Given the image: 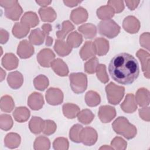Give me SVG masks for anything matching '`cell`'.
Wrapping results in <instances>:
<instances>
[{
  "instance_id": "cell-33",
  "label": "cell",
  "mask_w": 150,
  "mask_h": 150,
  "mask_svg": "<svg viewBox=\"0 0 150 150\" xmlns=\"http://www.w3.org/2000/svg\"><path fill=\"white\" fill-rule=\"evenodd\" d=\"M96 13L97 16L99 19L105 20L111 19L112 17H113L115 13V11L110 5H107L98 8Z\"/></svg>"
},
{
  "instance_id": "cell-44",
  "label": "cell",
  "mask_w": 150,
  "mask_h": 150,
  "mask_svg": "<svg viewBox=\"0 0 150 150\" xmlns=\"http://www.w3.org/2000/svg\"><path fill=\"white\" fill-rule=\"evenodd\" d=\"M99 64V61L97 57H93L84 63V70L88 74L96 73V68Z\"/></svg>"
},
{
  "instance_id": "cell-23",
  "label": "cell",
  "mask_w": 150,
  "mask_h": 150,
  "mask_svg": "<svg viewBox=\"0 0 150 150\" xmlns=\"http://www.w3.org/2000/svg\"><path fill=\"white\" fill-rule=\"evenodd\" d=\"M95 45L96 54L99 56L105 55L109 50V42L104 38H96L93 42Z\"/></svg>"
},
{
  "instance_id": "cell-56",
  "label": "cell",
  "mask_w": 150,
  "mask_h": 150,
  "mask_svg": "<svg viewBox=\"0 0 150 150\" xmlns=\"http://www.w3.org/2000/svg\"><path fill=\"white\" fill-rule=\"evenodd\" d=\"M36 2L42 8H45L52 3L51 1H36Z\"/></svg>"
},
{
  "instance_id": "cell-51",
  "label": "cell",
  "mask_w": 150,
  "mask_h": 150,
  "mask_svg": "<svg viewBox=\"0 0 150 150\" xmlns=\"http://www.w3.org/2000/svg\"><path fill=\"white\" fill-rule=\"evenodd\" d=\"M139 117L144 121L149 122L150 120L149 117V107H144L139 110Z\"/></svg>"
},
{
  "instance_id": "cell-37",
  "label": "cell",
  "mask_w": 150,
  "mask_h": 150,
  "mask_svg": "<svg viewBox=\"0 0 150 150\" xmlns=\"http://www.w3.org/2000/svg\"><path fill=\"white\" fill-rule=\"evenodd\" d=\"M74 25L69 21H64L62 24V29L56 32V35L58 39L64 40L67 35L74 30Z\"/></svg>"
},
{
  "instance_id": "cell-47",
  "label": "cell",
  "mask_w": 150,
  "mask_h": 150,
  "mask_svg": "<svg viewBox=\"0 0 150 150\" xmlns=\"http://www.w3.org/2000/svg\"><path fill=\"white\" fill-rule=\"evenodd\" d=\"M56 124L53 121L50 120H45L43 132L45 135H50L53 134L56 131Z\"/></svg>"
},
{
  "instance_id": "cell-1",
  "label": "cell",
  "mask_w": 150,
  "mask_h": 150,
  "mask_svg": "<svg viewBox=\"0 0 150 150\" xmlns=\"http://www.w3.org/2000/svg\"><path fill=\"white\" fill-rule=\"evenodd\" d=\"M108 70L112 80L124 85L132 84L139 74L138 61L127 53H121L114 56L109 63Z\"/></svg>"
},
{
  "instance_id": "cell-29",
  "label": "cell",
  "mask_w": 150,
  "mask_h": 150,
  "mask_svg": "<svg viewBox=\"0 0 150 150\" xmlns=\"http://www.w3.org/2000/svg\"><path fill=\"white\" fill-rule=\"evenodd\" d=\"M30 115V111L26 107H17L13 112L14 119L18 122H24L26 121L29 119Z\"/></svg>"
},
{
  "instance_id": "cell-3",
  "label": "cell",
  "mask_w": 150,
  "mask_h": 150,
  "mask_svg": "<svg viewBox=\"0 0 150 150\" xmlns=\"http://www.w3.org/2000/svg\"><path fill=\"white\" fill-rule=\"evenodd\" d=\"M99 33L109 39L116 37L120 33V26L112 19L103 20L98 25Z\"/></svg>"
},
{
  "instance_id": "cell-21",
  "label": "cell",
  "mask_w": 150,
  "mask_h": 150,
  "mask_svg": "<svg viewBox=\"0 0 150 150\" xmlns=\"http://www.w3.org/2000/svg\"><path fill=\"white\" fill-rule=\"evenodd\" d=\"M136 103L140 107H146L149 104V91L145 88H140L136 92Z\"/></svg>"
},
{
  "instance_id": "cell-10",
  "label": "cell",
  "mask_w": 150,
  "mask_h": 150,
  "mask_svg": "<svg viewBox=\"0 0 150 150\" xmlns=\"http://www.w3.org/2000/svg\"><path fill=\"white\" fill-rule=\"evenodd\" d=\"M136 55L137 57L140 60L142 66V70L144 73V76L147 78L149 79L150 77V62H149V53L144 50V49H139Z\"/></svg>"
},
{
  "instance_id": "cell-15",
  "label": "cell",
  "mask_w": 150,
  "mask_h": 150,
  "mask_svg": "<svg viewBox=\"0 0 150 150\" xmlns=\"http://www.w3.org/2000/svg\"><path fill=\"white\" fill-rule=\"evenodd\" d=\"M5 16L12 21H18L23 13V9L16 1L15 4L5 8Z\"/></svg>"
},
{
  "instance_id": "cell-17",
  "label": "cell",
  "mask_w": 150,
  "mask_h": 150,
  "mask_svg": "<svg viewBox=\"0 0 150 150\" xmlns=\"http://www.w3.org/2000/svg\"><path fill=\"white\" fill-rule=\"evenodd\" d=\"M70 19L76 25L86 22L88 18V12L86 9L80 6L73 9L70 16Z\"/></svg>"
},
{
  "instance_id": "cell-4",
  "label": "cell",
  "mask_w": 150,
  "mask_h": 150,
  "mask_svg": "<svg viewBox=\"0 0 150 150\" xmlns=\"http://www.w3.org/2000/svg\"><path fill=\"white\" fill-rule=\"evenodd\" d=\"M105 91L108 103L111 104L117 105L124 96L125 88L111 82L105 86Z\"/></svg>"
},
{
  "instance_id": "cell-49",
  "label": "cell",
  "mask_w": 150,
  "mask_h": 150,
  "mask_svg": "<svg viewBox=\"0 0 150 150\" xmlns=\"http://www.w3.org/2000/svg\"><path fill=\"white\" fill-rule=\"evenodd\" d=\"M107 4L110 5L114 9L115 13H117L121 12L124 9V4L122 1H108Z\"/></svg>"
},
{
  "instance_id": "cell-19",
  "label": "cell",
  "mask_w": 150,
  "mask_h": 150,
  "mask_svg": "<svg viewBox=\"0 0 150 150\" xmlns=\"http://www.w3.org/2000/svg\"><path fill=\"white\" fill-rule=\"evenodd\" d=\"M50 67L58 76L64 77L69 74V69L66 63L61 59H54L50 64Z\"/></svg>"
},
{
  "instance_id": "cell-43",
  "label": "cell",
  "mask_w": 150,
  "mask_h": 150,
  "mask_svg": "<svg viewBox=\"0 0 150 150\" xmlns=\"http://www.w3.org/2000/svg\"><path fill=\"white\" fill-rule=\"evenodd\" d=\"M96 75L99 80L103 83H107L109 80L108 76L106 71V67L105 64H99L96 70Z\"/></svg>"
},
{
  "instance_id": "cell-46",
  "label": "cell",
  "mask_w": 150,
  "mask_h": 150,
  "mask_svg": "<svg viewBox=\"0 0 150 150\" xmlns=\"http://www.w3.org/2000/svg\"><path fill=\"white\" fill-rule=\"evenodd\" d=\"M111 146L114 149L124 150L127 146V142L121 137H116L111 142Z\"/></svg>"
},
{
  "instance_id": "cell-48",
  "label": "cell",
  "mask_w": 150,
  "mask_h": 150,
  "mask_svg": "<svg viewBox=\"0 0 150 150\" xmlns=\"http://www.w3.org/2000/svg\"><path fill=\"white\" fill-rule=\"evenodd\" d=\"M42 31L44 33L46 39V45L50 46L53 43V38L49 36L50 32L52 30V26L50 23H44L42 26Z\"/></svg>"
},
{
  "instance_id": "cell-18",
  "label": "cell",
  "mask_w": 150,
  "mask_h": 150,
  "mask_svg": "<svg viewBox=\"0 0 150 150\" xmlns=\"http://www.w3.org/2000/svg\"><path fill=\"white\" fill-rule=\"evenodd\" d=\"M8 85L12 89H18L20 88L23 83V77L18 71H12L9 73L7 77Z\"/></svg>"
},
{
  "instance_id": "cell-8",
  "label": "cell",
  "mask_w": 150,
  "mask_h": 150,
  "mask_svg": "<svg viewBox=\"0 0 150 150\" xmlns=\"http://www.w3.org/2000/svg\"><path fill=\"white\" fill-rule=\"evenodd\" d=\"M55 54L49 49L45 48L41 50L37 54V60L40 65L44 67H49L52 62L54 60Z\"/></svg>"
},
{
  "instance_id": "cell-12",
  "label": "cell",
  "mask_w": 150,
  "mask_h": 150,
  "mask_svg": "<svg viewBox=\"0 0 150 150\" xmlns=\"http://www.w3.org/2000/svg\"><path fill=\"white\" fill-rule=\"evenodd\" d=\"M34 47L32 45L25 39L20 42L17 48V54L21 59H28L34 54Z\"/></svg>"
},
{
  "instance_id": "cell-42",
  "label": "cell",
  "mask_w": 150,
  "mask_h": 150,
  "mask_svg": "<svg viewBox=\"0 0 150 150\" xmlns=\"http://www.w3.org/2000/svg\"><path fill=\"white\" fill-rule=\"evenodd\" d=\"M13 126V120L11 115L8 114H1L0 115V127L2 130L8 131Z\"/></svg>"
},
{
  "instance_id": "cell-6",
  "label": "cell",
  "mask_w": 150,
  "mask_h": 150,
  "mask_svg": "<svg viewBox=\"0 0 150 150\" xmlns=\"http://www.w3.org/2000/svg\"><path fill=\"white\" fill-rule=\"evenodd\" d=\"M97 132L94 128L87 127L83 128L80 134V142L86 146H92L97 141Z\"/></svg>"
},
{
  "instance_id": "cell-53",
  "label": "cell",
  "mask_w": 150,
  "mask_h": 150,
  "mask_svg": "<svg viewBox=\"0 0 150 150\" xmlns=\"http://www.w3.org/2000/svg\"><path fill=\"white\" fill-rule=\"evenodd\" d=\"M139 1H125V3L126 4L128 8L131 10H134L139 4Z\"/></svg>"
},
{
  "instance_id": "cell-50",
  "label": "cell",
  "mask_w": 150,
  "mask_h": 150,
  "mask_svg": "<svg viewBox=\"0 0 150 150\" xmlns=\"http://www.w3.org/2000/svg\"><path fill=\"white\" fill-rule=\"evenodd\" d=\"M139 43L140 45L149 50V33L144 32L143 33L139 38Z\"/></svg>"
},
{
  "instance_id": "cell-11",
  "label": "cell",
  "mask_w": 150,
  "mask_h": 150,
  "mask_svg": "<svg viewBox=\"0 0 150 150\" xmlns=\"http://www.w3.org/2000/svg\"><path fill=\"white\" fill-rule=\"evenodd\" d=\"M122 27L129 33H137L141 27L139 20L134 16H128L123 21Z\"/></svg>"
},
{
  "instance_id": "cell-45",
  "label": "cell",
  "mask_w": 150,
  "mask_h": 150,
  "mask_svg": "<svg viewBox=\"0 0 150 150\" xmlns=\"http://www.w3.org/2000/svg\"><path fill=\"white\" fill-rule=\"evenodd\" d=\"M69 141L67 138L59 137L54 139L53 143V148L56 150H67L69 149Z\"/></svg>"
},
{
  "instance_id": "cell-54",
  "label": "cell",
  "mask_w": 150,
  "mask_h": 150,
  "mask_svg": "<svg viewBox=\"0 0 150 150\" xmlns=\"http://www.w3.org/2000/svg\"><path fill=\"white\" fill-rule=\"evenodd\" d=\"M81 2V1H67V0L63 1V3L65 4V5L69 7L76 6Z\"/></svg>"
},
{
  "instance_id": "cell-36",
  "label": "cell",
  "mask_w": 150,
  "mask_h": 150,
  "mask_svg": "<svg viewBox=\"0 0 150 150\" xmlns=\"http://www.w3.org/2000/svg\"><path fill=\"white\" fill-rule=\"evenodd\" d=\"M50 148V142L48 138L45 136H39L34 142L33 148L35 150H48Z\"/></svg>"
},
{
  "instance_id": "cell-55",
  "label": "cell",
  "mask_w": 150,
  "mask_h": 150,
  "mask_svg": "<svg viewBox=\"0 0 150 150\" xmlns=\"http://www.w3.org/2000/svg\"><path fill=\"white\" fill-rule=\"evenodd\" d=\"M16 1H0V5L2 7L6 8L16 2Z\"/></svg>"
},
{
  "instance_id": "cell-28",
  "label": "cell",
  "mask_w": 150,
  "mask_h": 150,
  "mask_svg": "<svg viewBox=\"0 0 150 150\" xmlns=\"http://www.w3.org/2000/svg\"><path fill=\"white\" fill-rule=\"evenodd\" d=\"M21 141V137L19 134L14 132H10L6 135L4 139V144L7 148L14 149L19 146Z\"/></svg>"
},
{
  "instance_id": "cell-27",
  "label": "cell",
  "mask_w": 150,
  "mask_h": 150,
  "mask_svg": "<svg viewBox=\"0 0 150 150\" xmlns=\"http://www.w3.org/2000/svg\"><path fill=\"white\" fill-rule=\"evenodd\" d=\"M39 14L43 22H53L57 17L56 12L52 7L40 8L39 9Z\"/></svg>"
},
{
  "instance_id": "cell-41",
  "label": "cell",
  "mask_w": 150,
  "mask_h": 150,
  "mask_svg": "<svg viewBox=\"0 0 150 150\" xmlns=\"http://www.w3.org/2000/svg\"><path fill=\"white\" fill-rule=\"evenodd\" d=\"M83 128V126L79 124H76L72 126L69 132V137L71 141L76 143L80 142V134Z\"/></svg>"
},
{
  "instance_id": "cell-39",
  "label": "cell",
  "mask_w": 150,
  "mask_h": 150,
  "mask_svg": "<svg viewBox=\"0 0 150 150\" xmlns=\"http://www.w3.org/2000/svg\"><path fill=\"white\" fill-rule=\"evenodd\" d=\"M49 84L48 78L43 74L38 75L33 80L35 88L40 91H44L48 87Z\"/></svg>"
},
{
  "instance_id": "cell-14",
  "label": "cell",
  "mask_w": 150,
  "mask_h": 150,
  "mask_svg": "<svg viewBox=\"0 0 150 150\" xmlns=\"http://www.w3.org/2000/svg\"><path fill=\"white\" fill-rule=\"evenodd\" d=\"M79 54L83 60H87L95 57L96 50L94 42L92 41H86L81 48Z\"/></svg>"
},
{
  "instance_id": "cell-22",
  "label": "cell",
  "mask_w": 150,
  "mask_h": 150,
  "mask_svg": "<svg viewBox=\"0 0 150 150\" xmlns=\"http://www.w3.org/2000/svg\"><path fill=\"white\" fill-rule=\"evenodd\" d=\"M54 50L59 56L64 57L70 53L72 47L67 43V42H66L63 40L57 39L56 40L54 45Z\"/></svg>"
},
{
  "instance_id": "cell-35",
  "label": "cell",
  "mask_w": 150,
  "mask_h": 150,
  "mask_svg": "<svg viewBox=\"0 0 150 150\" xmlns=\"http://www.w3.org/2000/svg\"><path fill=\"white\" fill-rule=\"evenodd\" d=\"M15 107V103L12 97L8 95L4 96L1 98V110L5 112H11Z\"/></svg>"
},
{
  "instance_id": "cell-20",
  "label": "cell",
  "mask_w": 150,
  "mask_h": 150,
  "mask_svg": "<svg viewBox=\"0 0 150 150\" xmlns=\"http://www.w3.org/2000/svg\"><path fill=\"white\" fill-rule=\"evenodd\" d=\"M18 64V59L12 53H6L2 59V65L8 70H11L17 68Z\"/></svg>"
},
{
  "instance_id": "cell-57",
  "label": "cell",
  "mask_w": 150,
  "mask_h": 150,
  "mask_svg": "<svg viewBox=\"0 0 150 150\" xmlns=\"http://www.w3.org/2000/svg\"><path fill=\"white\" fill-rule=\"evenodd\" d=\"M5 76H6V72L4 71V70L1 68V81L4 80V79L5 77Z\"/></svg>"
},
{
  "instance_id": "cell-26",
  "label": "cell",
  "mask_w": 150,
  "mask_h": 150,
  "mask_svg": "<svg viewBox=\"0 0 150 150\" xmlns=\"http://www.w3.org/2000/svg\"><path fill=\"white\" fill-rule=\"evenodd\" d=\"M78 30L81 32L86 39H93L97 34L96 26L91 23H84L78 28Z\"/></svg>"
},
{
  "instance_id": "cell-7",
  "label": "cell",
  "mask_w": 150,
  "mask_h": 150,
  "mask_svg": "<svg viewBox=\"0 0 150 150\" xmlns=\"http://www.w3.org/2000/svg\"><path fill=\"white\" fill-rule=\"evenodd\" d=\"M45 97L47 103L52 105H59L63 101V93L58 88H49L46 92Z\"/></svg>"
},
{
  "instance_id": "cell-32",
  "label": "cell",
  "mask_w": 150,
  "mask_h": 150,
  "mask_svg": "<svg viewBox=\"0 0 150 150\" xmlns=\"http://www.w3.org/2000/svg\"><path fill=\"white\" fill-rule=\"evenodd\" d=\"M30 28L21 22H16L13 25L12 28V34L13 35L18 39H21L25 37L29 31Z\"/></svg>"
},
{
  "instance_id": "cell-25",
  "label": "cell",
  "mask_w": 150,
  "mask_h": 150,
  "mask_svg": "<svg viewBox=\"0 0 150 150\" xmlns=\"http://www.w3.org/2000/svg\"><path fill=\"white\" fill-rule=\"evenodd\" d=\"M20 22L25 24L30 28L37 26L39 23V20L37 14L35 12L29 11L24 13L21 19Z\"/></svg>"
},
{
  "instance_id": "cell-40",
  "label": "cell",
  "mask_w": 150,
  "mask_h": 150,
  "mask_svg": "<svg viewBox=\"0 0 150 150\" xmlns=\"http://www.w3.org/2000/svg\"><path fill=\"white\" fill-rule=\"evenodd\" d=\"M78 120L83 124L87 125L91 122L94 118V115L89 109H84L77 115Z\"/></svg>"
},
{
  "instance_id": "cell-2",
  "label": "cell",
  "mask_w": 150,
  "mask_h": 150,
  "mask_svg": "<svg viewBox=\"0 0 150 150\" xmlns=\"http://www.w3.org/2000/svg\"><path fill=\"white\" fill-rule=\"evenodd\" d=\"M112 127L117 134L128 139L134 138L137 133L136 127L124 117H118L112 124Z\"/></svg>"
},
{
  "instance_id": "cell-5",
  "label": "cell",
  "mask_w": 150,
  "mask_h": 150,
  "mask_svg": "<svg viewBox=\"0 0 150 150\" xmlns=\"http://www.w3.org/2000/svg\"><path fill=\"white\" fill-rule=\"evenodd\" d=\"M70 87L73 91L76 94H80L87 89V77L83 73H73L69 76Z\"/></svg>"
},
{
  "instance_id": "cell-13",
  "label": "cell",
  "mask_w": 150,
  "mask_h": 150,
  "mask_svg": "<svg viewBox=\"0 0 150 150\" xmlns=\"http://www.w3.org/2000/svg\"><path fill=\"white\" fill-rule=\"evenodd\" d=\"M45 101L42 94L37 92L32 93L28 98V105L33 110H39L41 109Z\"/></svg>"
},
{
  "instance_id": "cell-30",
  "label": "cell",
  "mask_w": 150,
  "mask_h": 150,
  "mask_svg": "<svg viewBox=\"0 0 150 150\" xmlns=\"http://www.w3.org/2000/svg\"><path fill=\"white\" fill-rule=\"evenodd\" d=\"M45 39L44 33L39 28L33 29L29 36V42L34 45H40L43 44Z\"/></svg>"
},
{
  "instance_id": "cell-38",
  "label": "cell",
  "mask_w": 150,
  "mask_h": 150,
  "mask_svg": "<svg viewBox=\"0 0 150 150\" xmlns=\"http://www.w3.org/2000/svg\"><path fill=\"white\" fill-rule=\"evenodd\" d=\"M83 42V37L77 31L70 33L67 38V43L73 48L78 47Z\"/></svg>"
},
{
  "instance_id": "cell-16",
  "label": "cell",
  "mask_w": 150,
  "mask_h": 150,
  "mask_svg": "<svg viewBox=\"0 0 150 150\" xmlns=\"http://www.w3.org/2000/svg\"><path fill=\"white\" fill-rule=\"evenodd\" d=\"M122 110L126 113H132L137 109V105L134 95L128 93L125 96V100L121 104Z\"/></svg>"
},
{
  "instance_id": "cell-24",
  "label": "cell",
  "mask_w": 150,
  "mask_h": 150,
  "mask_svg": "<svg viewBox=\"0 0 150 150\" xmlns=\"http://www.w3.org/2000/svg\"><path fill=\"white\" fill-rule=\"evenodd\" d=\"M45 120L39 117L33 116L29 122V128L31 132L34 134H39L43 131Z\"/></svg>"
},
{
  "instance_id": "cell-31",
  "label": "cell",
  "mask_w": 150,
  "mask_h": 150,
  "mask_svg": "<svg viewBox=\"0 0 150 150\" xmlns=\"http://www.w3.org/2000/svg\"><path fill=\"white\" fill-rule=\"evenodd\" d=\"M62 108L64 115L69 119L74 118L80 112L79 107L72 103H66L63 105Z\"/></svg>"
},
{
  "instance_id": "cell-9",
  "label": "cell",
  "mask_w": 150,
  "mask_h": 150,
  "mask_svg": "<svg viewBox=\"0 0 150 150\" xmlns=\"http://www.w3.org/2000/svg\"><path fill=\"white\" fill-rule=\"evenodd\" d=\"M98 115L102 122H110L116 116L115 108L110 105H101L99 108Z\"/></svg>"
},
{
  "instance_id": "cell-34",
  "label": "cell",
  "mask_w": 150,
  "mask_h": 150,
  "mask_svg": "<svg viewBox=\"0 0 150 150\" xmlns=\"http://www.w3.org/2000/svg\"><path fill=\"white\" fill-rule=\"evenodd\" d=\"M85 101L89 107H96L101 102V98L98 93L91 90L86 93L85 96Z\"/></svg>"
},
{
  "instance_id": "cell-58",
  "label": "cell",
  "mask_w": 150,
  "mask_h": 150,
  "mask_svg": "<svg viewBox=\"0 0 150 150\" xmlns=\"http://www.w3.org/2000/svg\"><path fill=\"white\" fill-rule=\"evenodd\" d=\"M114 149L112 147H110V146H107V145H105L104 146H102L101 148H100V149Z\"/></svg>"
},
{
  "instance_id": "cell-52",
  "label": "cell",
  "mask_w": 150,
  "mask_h": 150,
  "mask_svg": "<svg viewBox=\"0 0 150 150\" xmlns=\"http://www.w3.org/2000/svg\"><path fill=\"white\" fill-rule=\"evenodd\" d=\"M0 35H1V39L0 42L1 44H5L7 42L9 39V33L6 30L3 29L2 28L0 30Z\"/></svg>"
}]
</instances>
